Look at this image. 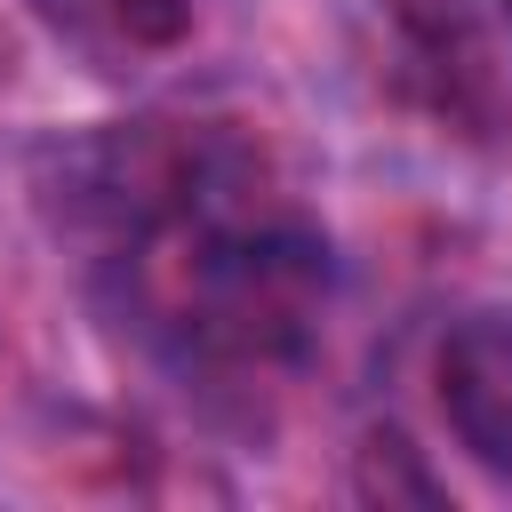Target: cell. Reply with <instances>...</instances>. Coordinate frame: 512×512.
I'll return each mask as SVG.
<instances>
[{"instance_id": "6da1fadb", "label": "cell", "mask_w": 512, "mask_h": 512, "mask_svg": "<svg viewBox=\"0 0 512 512\" xmlns=\"http://www.w3.org/2000/svg\"><path fill=\"white\" fill-rule=\"evenodd\" d=\"M440 408L464 456L512 480V304H480L440 344Z\"/></svg>"}, {"instance_id": "7a4b0ae2", "label": "cell", "mask_w": 512, "mask_h": 512, "mask_svg": "<svg viewBox=\"0 0 512 512\" xmlns=\"http://www.w3.org/2000/svg\"><path fill=\"white\" fill-rule=\"evenodd\" d=\"M400 8H408V16H424V24H464L480 0H400Z\"/></svg>"}]
</instances>
